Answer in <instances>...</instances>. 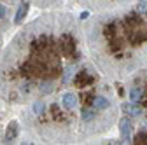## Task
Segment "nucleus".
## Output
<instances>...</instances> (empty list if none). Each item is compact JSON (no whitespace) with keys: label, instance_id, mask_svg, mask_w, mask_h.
<instances>
[{"label":"nucleus","instance_id":"obj_1","mask_svg":"<svg viewBox=\"0 0 147 145\" xmlns=\"http://www.w3.org/2000/svg\"><path fill=\"white\" fill-rule=\"evenodd\" d=\"M102 74L91 60L84 28L65 12H47L18 32L0 56V96L25 105L30 119L67 89Z\"/></svg>","mask_w":147,"mask_h":145},{"label":"nucleus","instance_id":"obj_2","mask_svg":"<svg viewBox=\"0 0 147 145\" xmlns=\"http://www.w3.org/2000/svg\"><path fill=\"white\" fill-rule=\"evenodd\" d=\"M91 60L107 79L126 81L147 65V12L133 4L102 11L84 28Z\"/></svg>","mask_w":147,"mask_h":145},{"label":"nucleus","instance_id":"obj_3","mask_svg":"<svg viewBox=\"0 0 147 145\" xmlns=\"http://www.w3.org/2000/svg\"><path fill=\"white\" fill-rule=\"evenodd\" d=\"M128 79H130L128 100L131 103L140 105L144 110V117H145V114H147V65L138 68L137 72H133Z\"/></svg>","mask_w":147,"mask_h":145},{"label":"nucleus","instance_id":"obj_4","mask_svg":"<svg viewBox=\"0 0 147 145\" xmlns=\"http://www.w3.org/2000/svg\"><path fill=\"white\" fill-rule=\"evenodd\" d=\"M135 0H79V4L88 7L89 11L102 12V11H112V9H121L131 5Z\"/></svg>","mask_w":147,"mask_h":145},{"label":"nucleus","instance_id":"obj_5","mask_svg":"<svg viewBox=\"0 0 147 145\" xmlns=\"http://www.w3.org/2000/svg\"><path fill=\"white\" fill-rule=\"evenodd\" d=\"M119 131H121V140L123 143H131L133 138H131V131H133V124L130 121V117H121L119 119Z\"/></svg>","mask_w":147,"mask_h":145},{"label":"nucleus","instance_id":"obj_6","mask_svg":"<svg viewBox=\"0 0 147 145\" xmlns=\"http://www.w3.org/2000/svg\"><path fill=\"white\" fill-rule=\"evenodd\" d=\"M119 110L123 114H126L128 117H135V119H142L144 117V110L142 107L137 105V103H131V101H124L119 105Z\"/></svg>","mask_w":147,"mask_h":145},{"label":"nucleus","instance_id":"obj_7","mask_svg":"<svg viewBox=\"0 0 147 145\" xmlns=\"http://www.w3.org/2000/svg\"><path fill=\"white\" fill-rule=\"evenodd\" d=\"M35 4L42 7V9H47V7H58L63 4V0H35Z\"/></svg>","mask_w":147,"mask_h":145},{"label":"nucleus","instance_id":"obj_8","mask_svg":"<svg viewBox=\"0 0 147 145\" xmlns=\"http://www.w3.org/2000/svg\"><path fill=\"white\" fill-rule=\"evenodd\" d=\"M0 49H2V30H0Z\"/></svg>","mask_w":147,"mask_h":145}]
</instances>
